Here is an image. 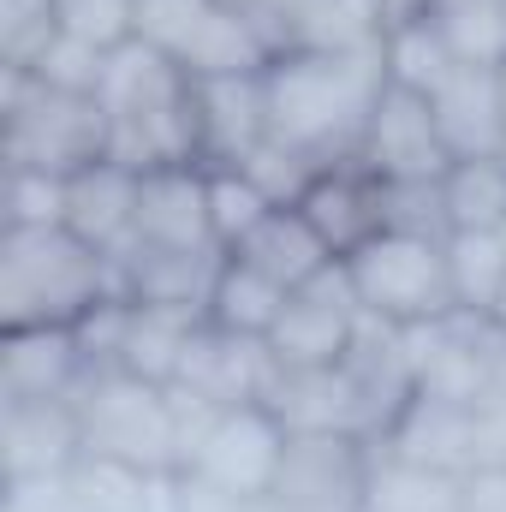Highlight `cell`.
Here are the masks:
<instances>
[{
    "label": "cell",
    "instance_id": "34",
    "mask_svg": "<svg viewBox=\"0 0 506 512\" xmlns=\"http://www.w3.org/2000/svg\"><path fill=\"white\" fill-rule=\"evenodd\" d=\"M489 322H495V328L506 334V292H501V304H495V316H489Z\"/></svg>",
    "mask_w": 506,
    "mask_h": 512
},
{
    "label": "cell",
    "instance_id": "32",
    "mask_svg": "<svg viewBox=\"0 0 506 512\" xmlns=\"http://www.w3.org/2000/svg\"><path fill=\"white\" fill-rule=\"evenodd\" d=\"M387 6V24H399V18H423V12H435V0H381Z\"/></svg>",
    "mask_w": 506,
    "mask_h": 512
},
{
    "label": "cell",
    "instance_id": "10",
    "mask_svg": "<svg viewBox=\"0 0 506 512\" xmlns=\"http://www.w3.org/2000/svg\"><path fill=\"white\" fill-rule=\"evenodd\" d=\"M251 18L274 54H370L387 36L381 0H256Z\"/></svg>",
    "mask_w": 506,
    "mask_h": 512
},
{
    "label": "cell",
    "instance_id": "13",
    "mask_svg": "<svg viewBox=\"0 0 506 512\" xmlns=\"http://www.w3.org/2000/svg\"><path fill=\"white\" fill-rule=\"evenodd\" d=\"M131 245L149 251H221L209 221V173L203 167H155L137 185Z\"/></svg>",
    "mask_w": 506,
    "mask_h": 512
},
{
    "label": "cell",
    "instance_id": "9",
    "mask_svg": "<svg viewBox=\"0 0 506 512\" xmlns=\"http://www.w3.org/2000/svg\"><path fill=\"white\" fill-rule=\"evenodd\" d=\"M358 161L376 173L381 185H435L453 167V149H447V137L435 126L429 96L387 78V90H381L376 108H370Z\"/></svg>",
    "mask_w": 506,
    "mask_h": 512
},
{
    "label": "cell",
    "instance_id": "17",
    "mask_svg": "<svg viewBox=\"0 0 506 512\" xmlns=\"http://www.w3.org/2000/svg\"><path fill=\"white\" fill-rule=\"evenodd\" d=\"M429 108H435V126L447 137L453 161L501 155V84H495V66H453L429 90Z\"/></svg>",
    "mask_w": 506,
    "mask_h": 512
},
{
    "label": "cell",
    "instance_id": "3",
    "mask_svg": "<svg viewBox=\"0 0 506 512\" xmlns=\"http://www.w3.org/2000/svg\"><path fill=\"white\" fill-rule=\"evenodd\" d=\"M102 108H108V161L131 173L197 167V78L179 60L143 42L114 48L102 78Z\"/></svg>",
    "mask_w": 506,
    "mask_h": 512
},
{
    "label": "cell",
    "instance_id": "30",
    "mask_svg": "<svg viewBox=\"0 0 506 512\" xmlns=\"http://www.w3.org/2000/svg\"><path fill=\"white\" fill-rule=\"evenodd\" d=\"M60 12V30L78 36V42H96V48H126L131 30H137V0H54Z\"/></svg>",
    "mask_w": 506,
    "mask_h": 512
},
{
    "label": "cell",
    "instance_id": "22",
    "mask_svg": "<svg viewBox=\"0 0 506 512\" xmlns=\"http://www.w3.org/2000/svg\"><path fill=\"white\" fill-rule=\"evenodd\" d=\"M447 280L453 310L489 322L506 292V233H447Z\"/></svg>",
    "mask_w": 506,
    "mask_h": 512
},
{
    "label": "cell",
    "instance_id": "6",
    "mask_svg": "<svg viewBox=\"0 0 506 512\" xmlns=\"http://www.w3.org/2000/svg\"><path fill=\"white\" fill-rule=\"evenodd\" d=\"M346 280H352L364 316L381 328H399V334H417V328L459 316L453 280H447V239H435V233L387 227L381 239L346 256Z\"/></svg>",
    "mask_w": 506,
    "mask_h": 512
},
{
    "label": "cell",
    "instance_id": "21",
    "mask_svg": "<svg viewBox=\"0 0 506 512\" xmlns=\"http://www.w3.org/2000/svg\"><path fill=\"white\" fill-rule=\"evenodd\" d=\"M447 233H506V155H471L441 173Z\"/></svg>",
    "mask_w": 506,
    "mask_h": 512
},
{
    "label": "cell",
    "instance_id": "15",
    "mask_svg": "<svg viewBox=\"0 0 506 512\" xmlns=\"http://www.w3.org/2000/svg\"><path fill=\"white\" fill-rule=\"evenodd\" d=\"M268 143V90L251 78H197V167H245Z\"/></svg>",
    "mask_w": 506,
    "mask_h": 512
},
{
    "label": "cell",
    "instance_id": "19",
    "mask_svg": "<svg viewBox=\"0 0 506 512\" xmlns=\"http://www.w3.org/2000/svg\"><path fill=\"white\" fill-rule=\"evenodd\" d=\"M286 298H292V292H286L280 280H268V274H256L251 262L227 256L221 274H215V286H209L203 322L221 328V334H233V340H262V346H268V334H274Z\"/></svg>",
    "mask_w": 506,
    "mask_h": 512
},
{
    "label": "cell",
    "instance_id": "23",
    "mask_svg": "<svg viewBox=\"0 0 506 512\" xmlns=\"http://www.w3.org/2000/svg\"><path fill=\"white\" fill-rule=\"evenodd\" d=\"M381 66H387L393 84L429 96V90H435L453 66H465V60L453 54V42H447V30L435 24V12H423V18L387 24V36H381Z\"/></svg>",
    "mask_w": 506,
    "mask_h": 512
},
{
    "label": "cell",
    "instance_id": "11",
    "mask_svg": "<svg viewBox=\"0 0 506 512\" xmlns=\"http://www.w3.org/2000/svg\"><path fill=\"white\" fill-rule=\"evenodd\" d=\"M292 209L316 227V239L340 256V262L387 233V185H381L358 155H352V161H328V167L304 185V197H298Z\"/></svg>",
    "mask_w": 506,
    "mask_h": 512
},
{
    "label": "cell",
    "instance_id": "16",
    "mask_svg": "<svg viewBox=\"0 0 506 512\" xmlns=\"http://www.w3.org/2000/svg\"><path fill=\"white\" fill-rule=\"evenodd\" d=\"M137 185H143V173H131L120 161H96V167L72 173L66 179V227L84 245L120 256L137 227Z\"/></svg>",
    "mask_w": 506,
    "mask_h": 512
},
{
    "label": "cell",
    "instance_id": "27",
    "mask_svg": "<svg viewBox=\"0 0 506 512\" xmlns=\"http://www.w3.org/2000/svg\"><path fill=\"white\" fill-rule=\"evenodd\" d=\"M203 173H209V221H215L221 251H233L268 209H280V203H268V197L256 191V179L239 173V167H203Z\"/></svg>",
    "mask_w": 506,
    "mask_h": 512
},
{
    "label": "cell",
    "instance_id": "14",
    "mask_svg": "<svg viewBox=\"0 0 506 512\" xmlns=\"http://www.w3.org/2000/svg\"><path fill=\"white\" fill-rule=\"evenodd\" d=\"M78 459H84V429H78V405L72 399L0 405V465H6V489L60 477Z\"/></svg>",
    "mask_w": 506,
    "mask_h": 512
},
{
    "label": "cell",
    "instance_id": "7",
    "mask_svg": "<svg viewBox=\"0 0 506 512\" xmlns=\"http://www.w3.org/2000/svg\"><path fill=\"white\" fill-rule=\"evenodd\" d=\"M286 447H292V429L280 423L274 405H262V399L256 405H233V411H221L203 429L197 453L185 459V477H197V483L256 507V501L274 495V483L286 471Z\"/></svg>",
    "mask_w": 506,
    "mask_h": 512
},
{
    "label": "cell",
    "instance_id": "18",
    "mask_svg": "<svg viewBox=\"0 0 506 512\" xmlns=\"http://www.w3.org/2000/svg\"><path fill=\"white\" fill-rule=\"evenodd\" d=\"M227 256H239V262H251L256 274H268V280H280L286 292H298V286H310L316 274H328L340 256L328 251L322 239H316V227L292 209V203H280V209H268L262 221H256L251 233L233 245Z\"/></svg>",
    "mask_w": 506,
    "mask_h": 512
},
{
    "label": "cell",
    "instance_id": "36",
    "mask_svg": "<svg viewBox=\"0 0 506 512\" xmlns=\"http://www.w3.org/2000/svg\"><path fill=\"white\" fill-rule=\"evenodd\" d=\"M6 512H18V507H12V501H6Z\"/></svg>",
    "mask_w": 506,
    "mask_h": 512
},
{
    "label": "cell",
    "instance_id": "25",
    "mask_svg": "<svg viewBox=\"0 0 506 512\" xmlns=\"http://www.w3.org/2000/svg\"><path fill=\"white\" fill-rule=\"evenodd\" d=\"M215 6H221V0H137V30H131V42H143V48H155V54H167V60H185L191 42L203 36V24L215 18Z\"/></svg>",
    "mask_w": 506,
    "mask_h": 512
},
{
    "label": "cell",
    "instance_id": "20",
    "mask_svg": "<svg viewBox=\"0 0 506 512\" xmlns=\"http://www.w3.org/2000/svg\"><path fill=\"white\" fill-rule=\"evenodd\" d=\"M364 512H465V477L381 447L364 489Z\"/></svg>",
    "mask_w": 506,
    "mask_h": 512
},
{
    "label": "cell",
    "instance_id": "4",
    "mask_svg": "<svg viewBox=\"0 0 506 512\" xmlns=\"http://www.w3.org/2000/svg\"><path fill=\"white\" fill-rule=\"evenodd\" d=\"M108 161V108L102 96L36 84L30 72L0 66V167L72 179Z\"/></svg>",
    "mask_w": 506,
    "mask_h": 512
},
{
    "label": "cell",
    "instance_id": "31",
    "mask_svg": "<svg viewBox=\"0 0 506 512\" xmlns=\"http://www.w3.org/2000/svg\"><path fill=\"white\" fill-rule=\"evenodd\" d=\"M239 173H251L256 191H262L268 203H298V197H304V185L322 173V161H310L304 149H292V143H274V137H268L251 161L239 167Z\"/></svg>",
    "mask_w": 506,
    "mask_h": 512
},
{
    "label": "cell",
    "instance_id": "8",
    "mask_svg": "<svg viewBox=\"0 0 506 512\" xmlns=\"http://www.w3.org/2000/svg\"><path fill=\"white\" fill-rule=\"evenodd\" d=\"M370 316L346 280V262H334L328 274H316L310 286H298L268 334V358L274 370H334L358 352Z\"/></svg>",
    "mask_w": 506,
    "mask_h": 512
},
{
    "label": "cell",
    "instance_id": "26",
    "mask_svg": "<svg viewBox=\"0 0 506 512\" xmlns=\"http://www.w3.org/2000/svg\"><path fill=\"white\" fill-rule=\"evenodd\" d=\"M0 227H66V179L0 167Z\"/></svg>",
    "mask_w": 506,
    "mask_h": 512
},
{
    "label": "cell",
    "instance_id": "12",
    "mask_svg": "<svg viewBox=\"0 0 506 512\" xmlns=\"http://www.w3.org/2000/svg\"><path fill=\"white\" fill-rule=\"evenodd\" d=\"M90 352L78 328H24L0 334V405H48V399H78L90 382Z\"/></svg>",
    "mask_w": 506,
    "mask_h": 512
},
{
    "label": "cell",
    "instance_id": "1",
    "mask_svg": "<svg viewBox=\"0 0 506 512\" xmlns=\"http://www.w3.org/2000/svg\"><path fill=\"white\" fill-rule=\"evenodd\" d=\"M268 90V137L304 149L310 161H352L370 108L387 90L381 48L370 54H274L262 72Z\"/></svg>",
    "mask_w": 506,
    "mask_h": 512
},
{
    "label": "cell",
    "instance_id": "29",
    "mask_svg": "<svg viewBox=\"0 0 506 512\" xmlns=\"http://www.w3.org/2000/svg\"><path fill=\"white\" fill-rule=\"evenodd\" d=\"M108 48H96V42H78V36H54L48 48H42V60L30 66V78L36 84H54V90H78V96H102V78H108Z\"/></svg>",
    "mask_w": 506,
    "mask_h": 512
},
{
    "label": "cell",
    "instance_id": "33",
    "mask_svg": "<svg viewBox=\"0 0 506 512\" xmlns=\"http://www.w3.org/2000/svg\"><path fill=\"white\" fill-rule=\"evenodd\" d=\"M495 84H501V155H506V60L495 66Z\"/></svg>",
    "mask_w": 506,
    "mask_h": 512
},
{
    "label": "cell",
    "instance_id": "5",
    "mask_svg": "<svg viewBox=\"0 0 506 512\" xmlns=\"http://www.w3.org/2000/svg\"><path fill=\"white\" fill-rule=\"evenodd\" d=\"M72 405L84 429V459H108L143 477H179L185 447H179L173 393L161 382H143L126 370H90Z\"/></svg>",
    "mask_w": 506,
    "mask_h": 512
},
{
    "label": "cell",
    "instance_id": "2",
    "mask_svg": "<svg viewBox=\"0 0 506 512\" xmlns=\"http://www.w3.org/2000/svg\"><path fill=\"white\" fill-rule=\"evenodd\" d=\"M120 298L114 256L72 227H0V334L84 328Z\"/></svg>",
    "mask_w": 506,
    "mask_h": 512
},
{
    "label": "cell",
    "instance_id": "24",
    "mask_svg": "<svg viewBox=\"0 0 506 512\" xmlns=\"http://www.w3.org/2000/svg\"><path fill=\"white\" fill-rule=\"evenodd\" d=\"M435 24L447 30L453 54L465 66H501L506 60V0H441Z\"/></svg>",
    "mask_w": 506,
    "mask_h": 512
},
{
    "label": "cell",
    "instance_id": "28",
    "mask_svg": "<svg viewBox=\"0 0 506 512\" xmlns=\"http://www.w3.org/2000/svg\"><path fill=\"white\" fill-rule=\"evenodd\" d=\"M54 36H60L54 0H0V66L30 72Z\"/></svg>",
    "mask_w": 506,
    "mask_h": 512
},
{
    "label": "cell",
    "instance_id": "35",
    "mask_svg": "<svg viewBox=\"0 0 506 512\" xmlns=\"http://www.w3.org/2000/svg\"><path fill=\"white\" fill-rule=\"evenodd\" d=\"M227 6H245V12H251V6H256V0H227Z\"/></svg>",
    "mask_w": 506,
    "mask_h": 512
}]
</instances>
